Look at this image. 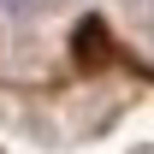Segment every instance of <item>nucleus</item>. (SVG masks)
Wrapping results in <instances>:
<instances>
[{
    "label": "nucleus",
    "instance_id": "1",
    "mask_svg": "<svg viewBox=\"0 0 154 154\" xmlns=\"http://www.w3.org/2000/svg\"><path fill=\"white\" fill-rule=\"evenodd\" d=\"M30 6H42V0H0V12H12V18H18V12H30Z\"/></svg>",
    "mask_w": 154,
    "mask_h": 154
}]
</instances>
